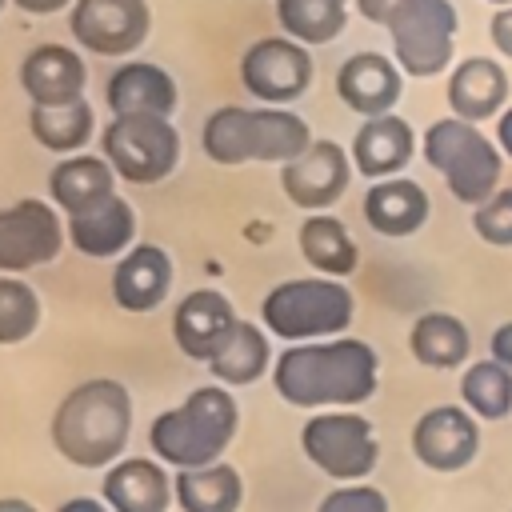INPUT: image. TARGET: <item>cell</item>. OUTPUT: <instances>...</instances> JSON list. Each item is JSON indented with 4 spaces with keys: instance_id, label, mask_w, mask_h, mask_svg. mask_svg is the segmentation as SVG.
Instances as JSON below:
<instances>
[{
    "instance_id": "1",
    "label": "cell",
    "mask_w": 512,
    "mask_h": 512,
    "mask_svg": "<svg viewBox=\"0 0 512 512\" xmlns=\"http://www.w3.org/2000/svg\"><path fill=\"white\" fill-rule=\"evenodd\" d=\"M268 376L276 396L292 408H304V412L356 408L376 396L380 356L368 340H356V336L284 344Z\"/></svg>"
},
{
    "instance_id": "2",
    "label": "cell",
    "mask_w": 512,
    "mask_h": 512,
    "mask_svg": "<svg viewBox=\"0 0 512 512\" xmlns=\"http://www.w3.org/2000/svg\"><path fill=\"white\" fill-rule=\"evenodd\" d=\"M132 392L128 384L112 380V376H92L72 384L52 420H48V436L60 460H68L72 468L84 472H104L116 460L128 456V440H132Z\"/></svg>"
},
{
    "instance_id": "3",
    "label": "cell",
    "mask_w": 512,
    "mask_h": 512,
    "mask_svg": "<svg viewBox=\"0 0 512 512\" xmlns=\"http://www.w3.org/2000/svg\"><path fill=\"white\" fill-rule=\"evenodd\" d=\"M236 428H240L236 392L212 380L192 388L176 408H164L160 416H152L148 448L172 472H188V468L224 460L228 444L236 440Z\"/></svg>"
},
{
    "instance_id": "4",
    "label": "cell",
    "mask_w": 512,
    "mask_h": 512,
    "mask_svg": "<svg viewBox=\"0 0 512 512\" xmlns=\"http://www.w3.org/2000/svg\"><path fill=\"white\" fill-rule=\"evenodd\" d=\"M312 128L304 116L292 108H272V104H220L216 112L204 116L200 128V148L212 164L220 168H240V164H288L312 144Z\"/></svg>"
},
{
    "instance_id": "5",
    "label": "cell",
    "mask_w": 512,
    "mask_h": 512,
    "mask_svg": "<svg viewBox=\"0 0 512 512\" xmlns=\"http://www.w3.org/2000/svg\"><path fill=\"white\" fill-rule=\"evenodd\" d=\"M356 316V296L344 280L332 276H292L264 292L260 300V324L272 340L284 344H308V340H332L344 336V328Z\"/></svg>"
},
{
    "instance_id": "6",
    "label": "cell",
    "mask_w": 512,
    "mask_h": 512,
    "mask_svg": "<svg viewBox=\"0 0 512 512\" xmlns=\"http://www.w3.org/2000/svg\"><path fill=\"white\" fill-rule=\"evenodd\" d=\"M420 152L424 160L444 176L448 192L460 200V204H472L480 208L496 184H500V144L488 140L476 124L460 120V116H440L424 128V140H420Z\"/></svg>"
},
{
    "instance_id": "7",
    "label": "cell",
    "mask_w": 512,
    "mask_h": 512,
    "mask_svg": "<svg viewBox=\"0 0 512 512\" xmlns=\"http://www.w3.org/2000/svg\"><path fill=\"white\" fill-rule=\"evenodd\" d=\"M100 156L124 184H160L180 164V132L168 116H112L100 128Z\"/></svg>"
},
{
    "instance_id": "8",
    "label": "cell",
    "mask_w": 512,
    "mask_h": 512,
    "mask_svg": "<svg viewBox=\"0 0 512 512\" xmlns=\"http://www.w3.org/2000/svg\"><path fill=\"white\" fill-rule=\"evenodd\" d=\"M384 28L392 40V60L404 76L428 80L452 64L460 28L452 0H400Z\"/></svg>"
},
{
    "instance_id": "9",
    "label": "cell",
    "mask_w": 512,
    "mask_h": 512,
    "mask_svg": "<svg viewBox=\"0 0 512 512\" xmlns=\"http://www.w3.org/2000/svg\"><path fill=\"white\" fill-rule=\"evenodd\" d=\"M300 452L308 456L312 468H320L328 480H340V484H356L372 476L380 460L376 432L368 416H360L356 408L312 412L300 428Z\"/></svg>"
},
{
    "instance_id": "10",
    "label": "cell",
    "mask_w": 512,
    "mask_h": 512,
    "mask_svg": "<svg viewBox=\"0 0 512 512\" xmlns=\"http://www.w3.org/2000/svg\"><path fill=\"white\" fill-rule=\"evenodd\" d=\"M68 244L64 212L48 196H24L0 208V272L24 276L48 268Z\"/></svg>"
},
{
    "instance_id": "11",
    "label": "cell",
    "mask_w": 512,
    "mask_h": 512,
    "mask_svg": "<svg viewBox=\"0 0 512 512\" xmlns=\"http://www.w3.org/2000/svg\"><path fill=\"white\" fill-rule=\"evenodd\" d=\"M312 52L292 36H260L240 56V84L256 104L288 108L312 84Z\"/></svg>"
},
{
    "instance_id": "12",
    "label": "cell",
    "mask_w": 512,
    "mask_h": 512,
    "mask_svg": "<svg viewBox=\"0 0 512 512\" xmlns=\"http://www.w3.org/2000/svg\"><path fill=\"white\" fill-rule=\"evenodd\" d=\"M68 32L92 56L132 60L152 32V8L148 0H76L68 8Z\"/></svg>"
},
{
    "instance_id": "13",
    "label": "cell",
    "mask_w": 512,
    "mask_h": 512,
    "mask_svg": "<svg viewBox=\"0 0 512 512\" xmlns=\"http://www.w3.org/2000/svg\"><path fill=\"white\" fill-rule=\"evenodd\" d=\"M352 180V152L336 140H312L296 160L280 164V192L304 212H328Z\"/></svg>"
},
{
    "instance_id": "14",
    "label": "cell",
    "mask_w": 512,
    "mask_h": 512,
    "mask_svg": "<svg viewBox=\"0 0 512 512\" xmlns=\"http://www.w3.org/2000/svg\"><path fill=\"white\" fill-rule=\"evenodd\" d=\"M236 324L240 316L220 288H192L172 308V340L196 364H208Z\"/></svg>"
},
{
    "instance_id": "15",
    "label": "cell",
    "mask_w": 512,
    "mask_h": 512,
    "mask_svg": "<svg viewBox=\"0 0 512 512\" xmlns=\"http://www.w3.org/2000/svg\"><path fill=\"white\" fill-rule=\"evenodd\" d=\"M480 448L476 416L460 404H436L412 424V452L432 472H460Z\"/></svg>"
},
{
    "instance_id": "16",
    "label": "cell",
    "mask_w": 512,
    "mask_h": 512,
    "mask_svg": "<svg viewBox=\"0 0 512 512\" xmlns=\"http://www.w3.org/2000/svg\"><path fill=\"white\" fill-rule=\"evenodd\" d=\"M100 500L112 512H172L176 504V472L148 456H124L104 468Z\"/></svg>"
},
{
    "instance_id": "17",
    "label": "cell",
    "mask_w": 512,
    "mask_h": 512,
    "mask_svg": "<svg viewBox=\"0 0 512 512\" xmlns=\"http://www.w3.org/2000/svg\"><path fill=\"white\" fill-rule=\"evenodd\" d=\"M172 280H176V268H172L168 248L140 240L112 264V304L132 316L156 312L168 300Z\"/></svg>"
},
{
    "instance_id": "18",
    "label": "cell",
    "mask_w": 512,
    "mask_h": 512,
    "mask_svg": "<svg viewBox=\"0 0 512 512\" xmlns=\"http://www.w3.org/2000/svg\"><path fill=\"white\" fill-rule=\"evenodd\" d=\"M20 88H24L28 104H40V108L72 104L88 88V64H84V56L76 48L44 40V44L24 52V60H20Z\"/></svg>"
},
{
    "instance_id": "19",
    "label": "cell",
    "mask_w": 512,
    "mask_h": 512,
    "mask_svg": "<svg viewBox=\"0 0 512 512\" xmlns=\"http://www.w3.org/2000/svg\"><path fill=\"white\" fill-rule=\"evenodd\" d=\"M400 92H404V72L384 52H352L336 68V96H340V104L352 108L364 120L392 112L400 104Z\"/></svg>"
},
{
    "instance_id": "20",
    "label": "cell",
    "mask_w": 512,
    "mask_h": 512,
    "mask_svg": "<svg viewBox=\"0 0 512 512\" xmlns=\"http://www.w3.org/2000/svg\"><path fill=\"white\" fill-rule=\"evenodd\" d=\"M104 104L112 116H168L180 104V88L168 68L152 60H120L104 84Z\"/></svg>"
},
{
    "instance_id": "21",
    "label": "cell",
    "mask_w": 512,
    "mask_h": 512,
    "mask_svg": "<svg viewBox=\"0 0 512 512\" xmlns=\"http://www.w3.org/2000/svg\"><path fill=\"white\" fill-rule=\"evenodd\" d=\"M64 224H68V244H72V252H80V256H88V260H120L132 244H140L136 240V208L128 204V196H108V200H100L96 208H88V212H80V216H64Z\"/></svg>"
},
{
    "instance_id": "22",
    "label": "cell",
    "mask_w": 512,
    "mask_h": 512,
    "mask_svg": "<svg viewBox=\"0 0 512 512\" xmlns=\"http://www.w3.org/2000/svg\"><path fill=\"white\" fill-rule=\"evenodd\" d=\"M412 152H416V132L396 112H384V116L364 120L356 128V136H352V168L364 180L400 176L404 164L412 160Z\"/></svg>"
},
{
    "instance_id": "23",
    "label": "cell",
    "mask_w": 512,
    "mask_h": 512,
    "mask_svg": "<svg viewBox=\"0 0 512 512\" xmlns=\"http://www.w3.org/2000/svg\"><path fill=\"white\" fill-rule=\"evenodd\" d=\"M120 176L112 172V164L100 152H76V156H60L48 172V200L64 212V216H80L88 208H96L100 200L116 196Z\"/></svg>"
},
{
    "instance_id": "24",
    "label": "cell",
    "mask_w": 512,
    "mask_h": 512,
    "mask_svg": "<svg viewBox=\"0 0 512 512\" xmlns=\"http://www.w3.org/2000/svg\"><path fill=\"white\" fill-rule=\"evenodd\" d=\"M448 108L452 116L480 124L508 108V72L492 56H468L448 72Z\"/></svg>"
},
{
    "instance_id": "25",
    "label": "cell",
    "mask_w": 512,
    "mask_h": 512,
    "mask_svg": "<svg viewBox=\"0 0 512 512\" xmlns=\"http://www.w3.org/2000/svg\"><path fill=\"white\" fill-rule=\"evenodd\" d=\"M364 220L372 232L380 236H412L424 228L428 220V192L408 180V176H388V180H372L364 192Z\"/></svg>"
},
{
    "instance_id": "26",
    "label": "cell",
    "mask_w": 512,
    "mask_h": 512,
    "mask_svg": "<svg viewBox=\"0 0 512 512\" xmlns=\"http://www.w3.org/2000/svg\"><path fill=\"white\" fill-rule=\"evenodd\" d=\"M276 356H272V336L260 320H240L232 328V336L220 344V352L204 364L208 376L224 388H244V384H256L264 372H272Z\"/></svg>"
},
{
    "instance_id": "27",
    "label": "cell",
    "mask_w": 512,
    "mask_h": 512,
    "mask_svg": "<svg viewBox=\"0 0 512 512\" xmlns=\"http://www.w3.org/2000/svg\"><path fill=\"white\" fill-rule=\"evenodd\" d=\"M296 244H300V256L308 260V268L316 276H332V280H344L356 272L360 264V248L356 240L348 236L344 220L332 216V212H308L300 232H296Z\"/></svg>"
},
{
    "instance_id": "28",
    "label": "cell",
    "mask_w": 512,
    "mask_h": 512,
    "mask_svg": "<svg viewBox=\"0 0 512 512\" xmlns=\"http://www.w3.org/2000/svg\"><path fill=\"white\" fill-rule=\"evenodd\" d=\"M28 132L44 152L76 156V152H88V144L96 136V112H92L88 96H80L72 104H52V108L28 104Z\"/></svg>"
},
{
    "instance_id": "29",
    "label": "cell",
    "mask_w": 512,
    "mask_h": 512,
    "mask_svg": "<svg viewBox=\"0 0 512 512\" xmlns=\"http://www.w3.org/2000/svg\"><path fill=\"white\" fill-rule=\"evenodd\" d=\"M244 476L228 460L176 472V512H240Z\"/></svg>"
},
{
    "instance_id": "30",
    "label": "cell",
    "mask_w": 512,
    "mask_h": 512,
    "mask_svg": "<svg viewBox=\"0 0 512 512\" xmlns=\"http://www.w3.org/2000/svg\"><path fill=\"white\" fill-rule=\"evenodd\" d=\"M408 352L424 368H460L472 352V336L452 312H424L412 320Z\"/></svg>"
},
{
    "instance_id": "31",
    "label": "cell",
    "mask_w": 512,
    "mask_h": 512,
    "mask_svg": "<svg viewBox=\"0 0 512 512\" xmlns=\"http://www.w3.org/2000/svg\"><path fill=\"white\" fill-rule=\"evenodd\" d=\"M276 24L304 48H320L348 28V0H276Z\"/></svg>"
},
{
    "instance_id": "32",
    "label": "cell",
    "mask_w": 512,
    "mask_h": 512,
    "mask_svg": "<svg viewBox=\"0 0 512 512\" xmlns=\"http://www.w3.org/2000/svg\"><path fill=\"white\" fill-rule=\"evenodd\" d=\"M460 400L472 416L504 420L512 412V368L500 360H476L460 376Z\"/></svg>"
},
{
    "instance_id": "33",
    "label": "cell",
    "mask_w": 512,
    "mask_h": 512,
    "mask_svg": "<svg viewBox=\"0 0 512 512\" xmlns=\"http://www.w3.org/2000/svg\"><path fill=\"white\" fill-rule=\"evenodd\" d=\"M40 316H44L40 292L24 276H4L0 272V344L12 348V344L32 340L36 328H40Z\"/></svg>"
},
{
    "instance_id": "34",
    "label": "cell",
    "mask_w": 512,
    "mask_h": 512,
    "mask_svg": "<svg viewBox=\"0 0 512 512\" xmlns=\"http://www.w3.org/2000/svg\"><path fill=\"white\" fill-rule=\"evenodd\" d=\"M472 228L484 244L496 248H512V188H496L476 212H472Z\"/></svg>"
},
{
    "instance_id": "35",
    "label": "cell",
    "mask_w": 512,
    "mask_h": 512,
    "mask_svg": "<svg viewBox=\"0 0 512 512\" xmlns=\"http://www.w3.org/2000/svg\"><path fill=\"white\" fill-rule=\"evenodd\" d=\"M316 512H388V496L376 488V484H336L320 504Z\"/></svg>"
},
{
    "instance_id": "36",
    "label": "cell",
    "mask_w": 512,
    "mask_h": 512,
    "mask_svg": "<svg viewBox=\"0 0 512 512\" xmlns=\"http://www.w3.org/2000/svg\"><path fill=\"white\" fill-rule=\"evenodd\" d=\"M488 36H492V48L512 60V4L496 8V16L488 20Z\"/></svg>"
},
{
    "instance_id": "37",
    "label": "cell",
    "mask_w": 512,
    "mask_h": 512,
    "mask_svg": "<svg viewBox=\"0 0 512 512\" xmlns=\"http://www.w3.org/2000/svg\"><path fill=\"white\" fill-rule=\"evenodd\" d=\"M352 4H356V12H360L368 24H380V28H384L400 0H352Z\"/></svg>"
},
{
    "instance_id": "38",
    "label": "cell",
    "mask_w": 512,
    "mask_h": 512,
    "mask_svg": "<svg viewBox=\"0 0 512 512\" xmlns=\"http://www.w3.org/2000/svg\"><path fill=\"white\" fill-rule=\"evenodd\" d=\"M12 4L28 16H56V12H68L76 0H12Z\"/></svg>"
},
{
    "instance_id": "39",
    "label": "cell",
    "mask_w": 512,
    "mask_h": 512,
    "mask_svg": "<svg viewBox=\"0 0 512 512\" xmlns=\"http://www.w3.org/2000/svg\"><path fill=\"white\" fill-rule=\"evenodd\" d=\"M492 360H500V364L512 368V320L492 332Z\"/></svg>"
},
{
    "instance_id": "40",
    "label": "cell",
    "mask_w": 512,
    "mask_h": 512,
    "mask_svg": "<svg viewBox=\"0 0 512 512\" xmlns=\"http://www.w3.org/2000/svg\"><path fill=\"white\" fill-rule=\"evenodd\" d=\"M56 512H112V508L100 496H68V500H60Z\"/></svg>"
},
{
    "instance_id": "41",
    "label": "cell",
    "mask_w": 512,
    "mask_h": 512,
    "mask_svg": "<svg viewBox=\"0 0 512 512\" xmlns=\"http://www.w3.org/2000/svg\"><path fill=\"white\" fill-rule=\"evenodd\" d=\"M496 144H500V152L512 160V104L496 116Z\"/></svg>"
},
{
    "instance_id": "42",
    "label": "cell",
    "mask_w": 512,
    "mask_h": 512,
    "mask_svg": "<svg viewBox=\"0 0 512 512\" xmlns=\"http://www.w3.org/2000/svg\"><path fill=\"white\" fill-rule=\"evenodd\" d=\"M0 512H40V508L24 496H0Z\"/></svg>"
},
{
    "instance_id": "43",
    "label": "cell",
    "mask_w": 512,
    "mask_h": 512,
    "mask_svg": "<svg viewBox=\"0 0 512 512\" xmlns=\"http://www.w3.org/2000/svg\"><path fill=\"white\" fill-rule=\"evenodd\" d=\"M488 4H492V8H508L512 0H488Z\"/></svg>"
},
{
    "instance_id": "44",
    "label": "cell",
    "mask_w": 512,
    "mask_h": 512,
    "mask_svg": "<svg viewBox=\"0 0 512 512\" xmlns=\"http://www.w3.org/2000/svg\"><path fill=\"white\" fill-rule=\"evenodd\" d=\"M8 4H12V0H0V12H4V8H8Z\"/></svg>"
}]
</instances>
